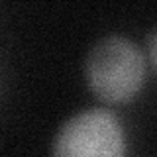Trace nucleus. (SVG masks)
Segmentation results:
<instances>
[{
  "label": "nucleus",
  "instance_id": "obj_1",
  "mask_svg": "<svg viewBox=\"0 0 157 157\" xmlns=\"http://www.w3.org/2000/svg\"><path fill=\"white\" fill-rule=\"evenodd\" d=\"M85 77L98 98L124 102L137 94L145 78V59L134 41L106 36L88 49Z\"/></svg>",
  "mask_w": 157,
  "mask_h": 157
},
{
  "label": "nucleus",
  "instance_id": "obj_2",
  "mask_svg": "<svg viewBox=\"0 0 157 157\" xmlns=\"http://www.w3.org/2000/svg\"><path fill=\"white\" fill-rule=\"evenodd\" d=\"M53 153L63 157L122 155L124 136L118 118L102 108L78 112L59 128L53 140Z\"/></svg>",
  "mask_w": 157,
  "mask_h": 157
},
{
  "label": "nucleus",
  "instance_id": "obj_3",
  "mask_svg": "<svg viewBox=\"0 0 157 157\" xmlns=\"http://www.w3.org/2000/svg\"><path fill=\"white\" fill-rule=\"evenodd\" d=\"M147 51H149V59L157 71V28L147 36Z\"/></svg>",
  "mask_w": 157,
  "mask_h": 157
}]
</instances>
